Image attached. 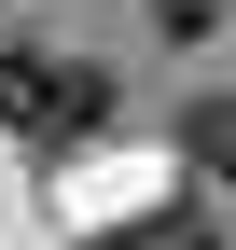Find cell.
I'll return each instance as SVG.
<instances>
[{
	"mask_svg": "<svg viewBox=\"0 0 236 250\" xmlns=\"http://www.w3.org/2000/svg\"><path fill=\"white\" fill-rule=\"evenodd\" d=\"M0 139H28V153L111 139V70H83V56H28L14 28H0Z\"/></svg>",
	"mask_w": 236,
	"mask_h": 250,
	"instance_id": "cell-1",
	"label": "cell"
},
{
	"mask_svg": "<svg viewBox=\"0 0 236 250\" xmlns=\"http://www.w3.org/2000/svg\"><path fill=\"white\" fill-rule=\"evenodd\" d=\"M83 250H222V236H209V208H153V223H98Z\"/></svg>",
	"mask_w": 236,
	"mask_h": 250,
	"instance_id": "cell-2",
	"label": "cell"
},
{
	"mask_svg": "<svg viewBox=\"0 0 236 250\" xmlns=\"http://www.w3.org/2000/svg\"><path fill=\"white\" fill-rule=\"evenodd\" d=\"M181 153H195L209 181H236V83H209V98L181 111Z\"/></svg>",
	"mask_w": 236,
	"mask_h": 250,
	"instance_id": "cell-3",
	"label": "cell"
},
{
	"mask_svg": "<svg viewBox=\"0 0 236 250\" xmlns=\"http://www.w3.org/2000/svg\"><path fill=\"white\" fill-rule=\"evenodd\" d=\"M153 28H167V42H209V28H222V0H153Z\"/></svg>",
	"mask_w": 236,
	"mask_h": 250,
	"instance_id": "cell-4",
	"label": "cell"
}]
</instances>
